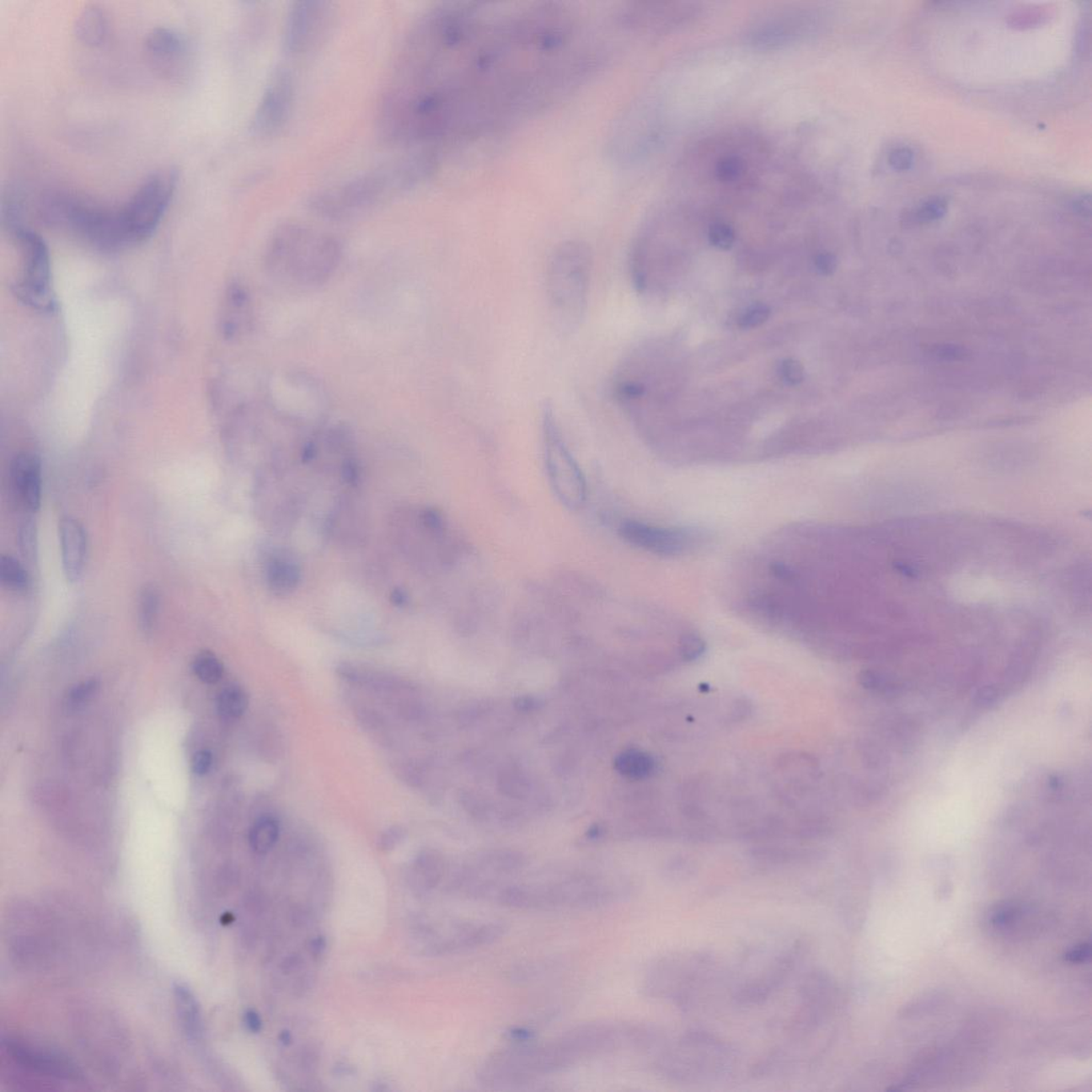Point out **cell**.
<instances>
[{
  "instance_id": "cell-1",
  "label": "cell",
  "mask_w": 1092,
  "mask_h": 1092,
  "mask_svg": "<svg viewBox=\"0 0 1092 1092\" xmlns=\"http://www.w3.org/2000/svg\"><path fill=\"white\" fill-rule=\"evenodd\" d=\"M650 1037V1027L642 1024L602 1020L573 1026L543 1041L517 1040L480 1063L477 1082L492 1089L529 1085L594 1058L644 1052Z\"/></svg>"
},
{
  "instance_id": "cell-2",
  "label": "cell",
  "mask_w": 1092,
  "mask_h": 1092,
  "mask_svg": "<svg viewBox=\"0 0 1092 1092\" xmlns=\"http://www.w3.org/2000/svg\"><path fill=\"white\" fill-rule=\"evenodd\" d=\"M436 168L435 153H415L316 192L308 200V206L323 219H351L420 186L435 174Z\"/></svg>"
},
{
  "instance_id": "cell-3",
  "label": "cell",
  "mask_w": 1092,
  "mask_h": 1092,
  "mask_svg": "<svg viewBox=\"0 0 1092 1092\" xmlns=\"http://www.w3.org/2000/svg\"><path fill=\"white\" fill-rule=\"evenodd\" d=\"M343 256L339 240L300 223L280 226L269 239L265 269L275 282L294 291L323 286Z\"/></svg>"
},
{
  "instance_id": "cell-4",
  "label": "cell",
  "mask_w": 1092,
  "mask_h": 1092,
  "mask_svg": "<svg viewBox=\"0 0 1092 1092\" xmlns=\"http://www.w3.org/2000/svg\"><path fill=\"white\" fill-rule=\"evenodd\" d=\"M624 883L593 875L513 881L494 902L522 911H587L605 908L629 897Z\"/></svg>"
},
{
  "instance_id": "cell-5",
  "label": "cell",
  "mask_w": 1092,
  "mask_h": 1092,
  "mask_svg": "<svg viewBox=\"0 0 1092 1092\" xmlns=\"http://www.w3.org/2000/svg\"><path fill=\"white\" fill-rule=\"evenodd\" d=\"M592 256L587 244L576 240L553 252L546 270V294L561 328H575L587 308Z\"/></svg>"
},
{
  "instance_id": "cell-6",
  "label": "cell",
  "mask_w": 1092,
  "mask_h": 1092,
  "mask_svg": "<svg viewBox=\"0 0 1092 1092\" xmlns=\"http://www.w3.org/2000/svg\"><path fill=\"white\" fill-rule=\"evenodd\" d=\"M178 184L176 169H160L144 179L131 198L118 207L126 248L151 238L174 198Z\"/></svg>"
},
{
  "instance_id": "cell-7",
  "label": "cell",
  "mask_w": 1092,
  "mask_h": 1092,
  "mask_svg": "<svg viewBox=\"0 0 1092 1092\" xmlns=\"http://www.w3.org/2000/svg\"><path fill=\"white\" fill-rule=\"evenodd\" d=\"M697 154L710 160L705 174L718 188L740 191L752 186L766 153L754 136L734 135L704 144Z\"/></svg>"
},
{
  "instance_id": "cell-8",
  "label": "cell",
  "mask_w": 1092,
  "mask_h": 1092,
  "mask_svg": "<svg viewBox=\"0 0 1092 1092\" xmlns=\"http://www.w3.org/2000/svg\"><path fill=\"white\" fill-rule=\"evenodd\" d=\"M542 439L546 472L557 499L570 510L583 507L587 484L583 471L570 452L549 404L542 412Z\"/></svg>"
},
{
  "instance_id": "cell-9",
  "label": "cell",
  "mask_w": 1092,
  "mask_h": 1092,
  "mask_svg": "<svg viewBox=\"0 0 1092 1092\" xmlns=\"http://www.w3.org/2000/svg\"><path fill=\"white\" fill-rule=\"evenodd\" d=\"M18 242L24 256L23 279L13 286L19 301L34 310L53 313L58 302L51 286V269L47 244L37 233L21 222L7 228Z\"/></svg>"
},
{
  "instance_id": "cell-10",
  "label": "cell",
  "mask_w": 1092,
  "mask_h": 1092,
  "mask_svg": "<svg viewBox=\"0 0 1092 1092\" xmlns=\"http://www.w3.org/2000/svg\"><path fill=\"white\" fill-rule=\"evenodd\" d=\"M658 1051L654 1065L661 1073L678 1081L720 1075L732 1058L720 1041L701 1033L689 1034L672 1049Z\"/></svg>"
},
{
  "instance_id": "cell-11",
  "label": "cell",
  "mask_w": 1092,
  "mask_h": 1092,
  "mask_svg": "<svg viewBox=\"0 0 1092 1092\" xmlns=\"http://www.w3.org/2000/svg\"><path fill=\"white\" fill-rule=\"evenodd\" d=\"M822 23V13L806 8L767 12L751 24L746 43L760 51L781 50L812 37Z\"/></svg>"
},
{
  "instance_id": "cell-12",
  "label": "cell",
  "mask_w": 1092,
  "mask_h": 1092,
  "mask_svg": "<svg viewBox=\"0 0 1092 1092\" xmlns=\"http://www.w3.org/2000/svg\"><path fill=\"white\" fill-rule=\"evenodd\" d=\"M709 965L704 956H666L646 969L641 989L648 998L682 1001Z\"/></svg>"
},
{
  "instance_id": "cell-13",
  "label": "cell",
  "mask_w": 1092,
  "mask_h": 1092,
  "mask_svg": "<svg viewBox=\"0 0 1092 1092\" xmlns=\"http://www.w3.org/2000/svg\"><path fill=\"white\" fill-rule=\"evenodd\" d=\"M294 99V78L288 68L279 67L269 79L253 115V132L262 138H268L282 131L292 114Z\"/></svg>"
},
{
  "instance_id": "cell-14",
  "label": "cell",
  "mask_w": 1092,
  "mask_h": 1092,
  "mask_svg": "<svg viewBox=\"0 0 1092 1092\" xmlns=\"http://www.w3.org/2000/svg\"><path fill=\"white\" fill-rule=\"evenodd\" d=\"M146 56L155 73L170 82L187 78L190 68V50L179 31L168 27L153 29L146 39Z\"/></svg>"
},
{
  "instance_id": "cell-15",
  "label": "cell",
  "mask_w": 1092,
  "mask_h": 1092,
  "mask_svg": "<svg viewBox=\"0 0 1092 1092\" xmlns=\"http://www.w3.org/2000/svg\"><path fill=\"white\" fill-rule=\"evenodd\" d=\"M329 3L299 0L289 8L284 28V46L289 54L307 53L326 30Z\"/></svg>"
},
{
  "instance_id": "cell-16",
  "label": "cell",
  "mask_w": 1092,
  "mask_h": 1092,
  "mask_svg": "<svg viewBox=\"0 0 1092 1092\" xmlns=\"http://www.w3.org/2000/svg\"><path fill=\"white\" fill-rule=\"evenodd\" d=\"M619 535L626 543L661 556L680 555L693 540L685 529L660 527L635 520L622 522Z\"/></svg>"
},
{
  "instance_id": "cell-17",
  "label": "cell",
  "mask_w": 1092,
  "mask_h": 1092,
  "mask_svg": "<svg viewBox=\"0 0 1092 1092\" xmlns=\"http://www.w3.org/2000/svg\"><path fill=\"white\" fill-rule=\"evenodd\" d=\"M3 1045L12 1059L31 1071L58 1079H72L78 1074L66 1057L54 1052L19 1040L9 1039Z\"/></svg>"
},
{
  "instance_id": "cell-18",
  "label": "cell",
  "mask_w": 1092,
  "mask_h": 1092,
  "mask_svg": "<svg viewBox=\"0 0 1092 1092\" xmlns=\"http://www.w3.org/2000/svg\"><path fill=\"white\" fill-rule=\"evenodd\" d=\"M11 483L15 495L31 512L38 511L42 500V463L34 452L19 453L12 460Z\"/></svg>"
},
{
  "instance_id": "cell-19",
  "label": "cell",
  "mask_w": 1092,
  "mask_h": 1092,
  "mask_svg": "<svg viewBox=\"0 0 1092 1092\" xmlns=\"http://www.w3.org/2000/svg\"><path fill=\"white\" fill-rule=\"evenodd\" d=\"M59 538L63 572L68 581L75 583L82 578L87 565V533L79 521L64 517L59 524Z\"/></svg>"
},
{
  "instance_id": "cell-20",
  "label": "cell",
  "mask_w": 1092,
  "mask_h": 1092,
  "mask_svg": "<svg viewBox=\"0 0 1092 1092\" xmlns=\"http://www.w3.org/2000/svg\"><path fill=\"white\" fill-rule=\"evenodd\" d=\"M220 323L221 332L227 340L238 339L251 330L253 304L248 289L242 283L233 282L228 287Z\"/></svg>"
},
{
  "instance_id": "cell-21",
  "label": "cell",
  "mask_w": 1092,
  "mask_h": 1092,
  "mask_svg": "<svg viewBox=\"0 0 1092 1092\" xmlns=\"http://www.w3.org/2000/svg\"><path fill=\"white\" fill-rule=\"evenodd\" d=\"M74 31L76 37L84 46H103L110 35V21L106 12L96 5L87 7L76 19Z\"/></svg>"
},
{
  "instance_id": "cell-22",
  "label": "cell",
  "mask_w": 1092,
  "mask_h": 1092,
  "mask_svg": "<svg viewBox=\"0 0 1092 1092\" xmlns=\"http://www.w3.org/2000/svg\"><path fill=\"white\" fill-rule=\"evenodd\" d=\"M266 578L268 588L275 596L286 597L298 587L301 570L292 558L278 555L269 560Z\"/></svg>"
},
{
  "instance_id": "cell-23",
  "label": "cell",
  "mask_w": 1092,
  "mask_h": 1092,
  "mask_svg": "<svg viewBox=\"0 0 1092 1092\" xmlns=\"http://www.w3.org/2000/svg\"><path fill=\"white\" fill-rule=\"evenodd\" d=\"M413 886L421 893L431 892L440 885L445 875V862L435 850H425L412 867Z\"/></svg>"
},
{
  "instance_id": "cell-24",
  "label": "cell",
  "mask_w": 1092,
  "mask_h": 1092,
  "mask_svg": "<svg viewBox=\"0 0 1092 1092\" xmlns=\"http://www.w3.org/2000/svg\"><path fill=\"white\" fill-rule=\"evenodd\" d=\"M176 1010L184 1034L191 1040L199 1039L202 1035V1017L198 1001L190 988L176 985L174 988Z\"/></svg>"
},
{
  "instance_id": "cell-25",
  "label": "cell",
  "mask_w": 1092,
  "mask_h": 1092,
  "mask_svg": "<svg viewBox=\"0 0 1092 1092\" xmlns=\"http://www.w3.org/2000/svg\"><path fill=\"white\" fill-rule=\"evenodd\" d=\"M279 837V822L272 816H263L251 827L249 842L253 851L259 854H265L276 846Z\"/></svg>"
},
{
  "instance_id": "cell-26",
  "label": "cell",
  "mask_w": 1092,
  "mask_h": 1092,
  "mask_svg": "<svg viewBox=\"0 0 1092 1092\" xmlns=\"http://www.w3.org/2000/svg\"><path fill=\"white\" fill-rule=\"evenodd\" d=\"M160 606L158 589L154 585L144 586L138 602V624L146 635H150L158 622Z\"/></svg>"
},
{
  "instance_id": "cell-27",
  "label": "cell",
  "mask_w": 1092,
  "mask_h": 1092,
  "mask_svg": "<svg viewBox=\"0 0 1092 1092\" xmlns=\"http://www.w3.org/2000/svg\"><path fill=\"white\" fill-rule=\"evenodd\" d=\"M616 768L625 777L644 779L653 772L654 761L649 754L642 751L628 750L617 757Z\"/></svg>"
},
{
  "instance_id": "cell-28",
  "label": "cell",
  "mask_w": 1092,
  "mask_h": 1092,
  "mask_svg": "<svg viewBox=\"0 0 1092 1092\" xmlns=\"http://www.w3.org/2000/svg\"><path fill=\"white\" fill-rule=\"evenodd\" d=\"M248 706V694L240 686H228L219 694L218 712L224 720H239L247 712Z\"/></svg>"
},
{
  "instance_id": "cell-29",
  "label": "cell",
  "mask_w": 1092,
  "mask_h": 1092,
  "mask_svg": "<svg viewBox=\"0 0 1092 1092\" xmlns=\"http://www.w3.org/2000/svg\"><path fill=\"white\" fill-rule=\"evenodd\" d=\"M0 580L11 592H25L30 587L29 574L22 564L11 556H3L0 560Z\"/></svg>"
},
{
  "instance_id": "cell-30",
  "label": "cell",
  "mask_w": 1092,
  "mask_h": 1092,
  "mask_svg": "<svg viewBox=\"0 0 1092 1092\" xmlns=\"http://www.w3.org/2000/svg\"><path fill=\"white\" fill-rule=\"evenodd\" d=\"M195 676L206 684H215L223 676L224 668L219 658L211 652L200 653L194 661Z\"/></svg>"
},
{
  "instance_id": "cell-31",
  "label": "cell",
  "mask_w": 1092,
  "mask_h": 1092,
  "mask_svg": "<svg viewBox=\"0 0 1092 1092\" xmlns=\"http://www.w3.org/2000/svg\"><path fill=\"white\" fill-rule=\"evenodd\" d=\"M947 210V201L941 196H934V198L926 200L917 210L911 212L907 221L914 223L929 222V221L938 220L945 215Z\"/></svg>"
},
{
  "instance_id": "cell-32",
  "label": "cell",
  "mask_w": 1092,
  "mask_h": 1092,
  "mask_svg": "<svg viewBox=\"0 0 1092 1092\" xmlns=\"http://www.w3.org/2000/svg\"><path fill=\"white\" fill-rule=\"evenodd\" d=\"M19 541L23 556L26 560L35 562L38 554L37 527L31 519L24 522L19 528Z\"/></svg>"
},
{
  "instance_id": "cell-33",
  "label": "cell",
  "mask_w": 1092,
  "mask_h": 1092,
  "mask_svg": "<svg viewBox=\"0 0 1092 1092\" xmlns=\"http://www.w3.org/2000/svg\"><path fill=\"white\" fill-rule=\"evenodd\" d=\"M99 688V682L96 680L84 681L75 686L67 696V705L68 709H78L83 708L95 696Z\"/></svg>"
},
{
  "instance_id": "cell-34",
  "label": "cell",
  "mask_w": 1092,
  "mask_h": 1092,
  "mask_svg": "<svg viewBox=\"0 0 1092 1092\" xmlns=\"http://www.w3.org/2000/svg\"><path fill=\"white\" fill-rule=\"evenodd\" d=\"M710 244L720 250H729L736 242V231L725 222H715L709 230Z\"/></svg>"
},
{
  "instance_id": "cell-35",
  "label": "cell",
  "mask_w": 1092,
  "mask_h": 1092,
  "mask_svg": "<svg viewBox=\"0 0 1092 1092\" xmlns=\"http://www.w3.org/2000/svg\"><path fill=\"white\" fill-rule=\"evenodd\" d=\"M705 642L697 634H685L681 638L680 653L682 660L686 661H697L704 656L705 652Z\"/></svg>"
},
{
  "instance_id": "cell-36",
  "label": "cell",
  "mask_w": 1092,
  "mask_h": 1092,
  "mask_svg": "<svg viewBox=\"0 0 1092 1092\" xmlns=\"http://www.w3.org/2000/svg\"><path fill=\"white\" fill-rule=\"evenodd\" d=\"M770 308L764 303L753 304L750 307L740 319V327L742 329H754L762 326L770 317Z\"/></svg>"
},
{
  "instance_id": "cell-37",
  "label": "cell",
  "mask_w": 1092,
  "mask_h": 1092,
  "mask_svg": "<svg viewBox=\"0 0 1092 1092\" xmlns=\"http://www.w3.org/2000/svg\"><path fill=\"white\" fill-rule=\"evenodd\" d=\"M780 378L789 385H798L805 380V368L799 361L788 357L779 365Z\"/></svg>"
},
{
  "instance_id": "cell-38",
  "label": "cell",
  "mask_w": 1092,
  "mask_h": 1092,
  "mask_svg": "<svg viewBox=\"0 0 1092 1092\" xmlns=\"http://www.w3.org/2000/svg\"><path fill=\"white\" fill-rule=\"evenodd\" d=\"M407 831L403 826L395 825L389 827L381 833L378 840V848L384 853L394 850L397 846L403 843Z\"/></svg>"
},
{
  "instance_id": "cell-39",
  "label": "cell",
  "mask_w": 1092,
  "mask_h": 1092,
  "mask_svg": "<svg viewBox=\"0 0 1092 1092\" xmlns=\"http://www.w3.org/2000/svg\"><path fill=\"white\" fill-rule=\"evenodd\" d=\"M889 162L895 170L905 171L913 166V154L907 147H899L891 152Z\"/></svg>"
},
{
  "instance_id": "cell-40",
  "label": "cell",
  "mask_w": 1092,
  "mask_h": 1092,
  "mask_svg": "<svg viewBox=\"0 0 1092 1092\" xmlns=\"http://www.w3.org/2000/svg\"><path fill=\"white\" fill-rule=\"evenodd\" d=\"M421 523L427 531L440 533L444 531V520L441 513L433 508L425 509L421 513Z\"/></svg>"
},
{
  "instance_id": "cell-41",
  "label": "cell",
  "mask_w": 1092,
  "mask_h": 1092,
  "mask_svg": "<svg viewBox=\"0 0 1092 1092\" xmlns=\"http://www.w3.org/2000/svg\"><path fill=\"white\" fill-rule=\"evenodd\" d=\"M340 473L345 484L355 487V485L360 483V465L357 463L355 458L348 457L344 460L343 464H341Z\"/></svg>"
},
{
  "instance_id": "cell-42",
  "label": "cell",
  "mask_w": 1092,
  "mask_h": 1092,
  "mask_svg": "<svg viewBox=\"0 0 1092 1092\" xmlns=\"http://www.w3.org/2000/svg\"><path fill=\"white\" fill-rule=\"evenodd\" d=\"M752 606L758 613H761L763 616L768 618H776L779 616V613H780L777 602L772 599V597L765 596V594H761V596L753 597Z\"/></svg>"
},
{
  "instance_id": "cell-43",
  "label": "cell",
  "mask_w": 1092,
  "mask_h": 1092,
  "mask_svg": "<svg viewBox=\"0 0 1092 1092\" xmlns=\"http://www.w3.org/2000/svg\"><path fill=\"white\" fill-rule=\"evenodd\" d=\"M814 265L815 268H816V270L821 273V275L831 276L833 275L835 270H837L838 259L835 258V255L832 254V253L822 252L819 253L816 258H815Z\"/></svg>"
},
{
  "instance_id": "cell-44",
  "label": "cell",
  "mask_w": 1092,
  "mask_h": 1092,
  "mask_svg": "<svg viewBox=\"0 0 1092 1092\" xmlns=\"http://www.w3.org/2000/svg\"><path fill=\"white\" fill-rule=\"evenodd\" d=\"M212 765V756L208 750H200L192 758V769L198 776H204L210 772Z\"/></svg>"
},
{
  "instance_id": "cell-45",
  "label": "cell",
  "mask_w": 1092,
  "mask_h": 1092,
  "mask_svg": "<svg viewBox=\"0 0 1092 1092\" xmlns=\"http://www.w3.org/2000/svg\"><path fill=\"white\" fill-rule=\"evenodd\" d=\"M244 1024L246 1029L252 1034H259L262 1030L263 1021L260 1015L255 1010H247L244 1014Z\"/></svg>"
},
{
  "instance_id": "cell-46",
  "label": "cell",
  "mask_w": 1092,
  "mask_h": 1092,
  "mask_svg": "<svg viewBox=\"0 0 1092 1092\" xmlns=\"http://www.w3.org/2000/svg\"><path fill=\"white\" fill-rule=\"evenodd\" d=\"M769 570L773 575L778 578V580L790 581H793L795 578V572L793 570L790 569L789 565L783 564V562H772Z\"/></svg>"
},
{
  "instance_id": "cell-47",
  "label": "cell",
  "mask_w": 1092,
  "mask_h": 1092,
  "mask_svg": "<svg viewBox=\"0 0 1092 1092\" xmlns=\"http://www.w3.org/2000/svg\"><path fill=\"white\" fill-rule=\"evenodd\" d=\"M389 599H391L392 604L396 606V608H404V606L409 604L410 597L408 592H405L404 589L399 587L393 590Z\"/></svg>"
},
{
  "instance_id": "cell-48",
  "label": "cell",
  "mask_w": 1092,
  "mask_h": 1092,
  "mask_svg": "<svg viewBox=\"0 0 1092 1092\" xmlns=\"http://www.w3.org/2000/svg\"><path fill=\"white\" fill-rule=\"evenodd\" d=\"M1089 955H1090L1089 946L1083 945L1081 947H1078V949L1070 951V953L1067 955V959L1071 962H1077V963L1084 962L1086 961L1088 957H1089Z\"/></svg>"
},
{
  "instance_id": "cell-49",
  "label": "cell",
  "mask_w": 1092,
  "mask_h": 1092,
  "mask_svg": "<svg viewBox=\"0 0 1092 1092\" xmlns=\"http://www.w3.org/2000/svg\"><path fill=\"white\" fill-rule=\"evenodd\" d=\"M937 355L940 356H945L946 357V359L947 357H953V359H957L958 356H962V351H961V349L953 346H943L938 348Z\"/></svg>"
},
{
  "instance_id": "cell-50",
  "label": "cell",
  "mask_w": 1092,
  "mask_h": 1092,
  "mask_svg": "<svg viewBox=\"0 0 1092 1092\" xmlns=\"http://www.w3.org/2000/svg\"><path fill=\"white\" fill-rule=\"evenodd\" d=\"M324 947H326V943H324L323 938L320 937L316 938L315 940H313L311 942V951L314 956H319L323 954V951L324 950Z\"/></svg>"
},
{
  "instance_id": "cell-51",
  "label": "cell",
  "mask_w": 1092,
  "mask_h": 1092,
  "mask_svg": "<svg viewBox=\"0 0 1092 1092\" xmlns=\"http://www.w3.org/2000/svg\"><path fill=\"white\" fill-rule=\"evenodd\" d=\"M280 1039L281 1042H283L285 1046H288L289 1043L292 1042V1036L289 1034V1031H284V1033L281 1035Z\"/></svg>"
}]
</instances>
